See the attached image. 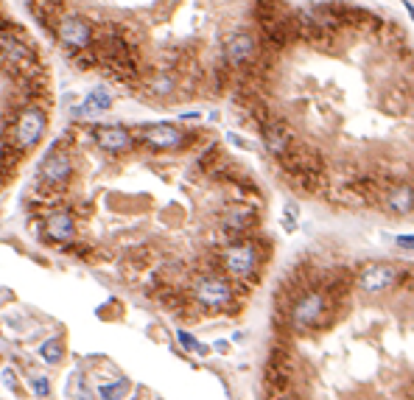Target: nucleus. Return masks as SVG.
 I'll list each match as a JSON object with an SVG mask.
<instances>
[{
    "label": "nucleus",
    "mask_w": 414,
    "mask_h": 400,
    "mask_svg": "<svg viewBox=\"0 0 414 400\" xmlns=\"http://www.w3.org/2000/svg\"><path fill=\"white\" fill-rule=\"evenodd\" d=\"M261 137H263V146H266V151L275 157V160H280L283 154H289L294 146H297V137H294V132H291V126L283 121V118H275V115H269L261 126Z\"/></svg>",
    "instance_id": "1a4fd4ad"
},
{
    "label": "nucleus",
    "mask_w": 414,
    "mask_h": 400,
    "mask_svg": "<svg viewBox=\"0 0 414 400\" xmlns=\"http://www.w3.org/2000/svg\"><path fill=\"white\" fill-rule=\"evenodd\" d=\"M291 367H294L291 355H289L283 347H275L272 355H269V361H266V369H263V380H266V386H269L275 394H280V392L289 386V380H291Z\"/></svg>",
    "instance_id": "9b49d317"
},
{
    "label": "nucleus",
    "mask_w": 414,
    "mask_h": 400,
    "mask_svg": "<svg viewBox=\"0 0 414 400\" xmlns=\"http://www.w3.org/2000/svg\"><path fill=\"white\" fill-rule=\"evenodd\" d=\"M0 70L9 73L15 82L43 76L40 51L17 26H9L0 31Z\"/></svg>",
    "instance_id": "f257e3e1"
},
{
    "label": "nucleus",
    "mask_w": 414,
    "mask_h": 400,
    "mask_svg": "<svg viewBox=\"0 0 414 400\" xmlns=\"http://www.w3.org/2000/svg\"><path fill=\"white\" fill-rule=\"evenodd\" d=\"M146 90H148L151 98H171V95L179 90V73H176V70H162V68H157V70L148 76Z\"/></svg>",
    "instance_id": "dca6fc26"
},
{
    "label": "nucleus",
    "mask_w": 414,
    "mask_h": 400,
    "mask_svg": "<svg viewBox=\"0 0 414 400\" xmlns=\"http://www.w3.org/2000/svg\"><path fill=\"white\" fill-rule=\"evenodd\" d=\"M176 336H179V344H182L185 350H190V353H207V347H201V344H199V341H196L187 330H179Z\"/></svg>",
    "instance_id": "4be33fe9"
},
{
    "label": "nucleus",
    "mask_w": 414,
    "mask_h": 400,
    "mask_svg": "<svg viewBox=\"0 0 414 400\" xmlns=\"http://www.w3.org/2000/svg\"><path fill=\"white\" fill-rule=\"evenodd\" d=\"M199 132H185L174 123H148L137 132V140L146 143L154 151H171V148H182L187 146Z\"/></svg>",
    "instance_id": "423d86ee"
},
{
    "label": "nucleus",
    "mask_w": 414,
    "mask_h": 400,
    "mask_svg": "<svg viewBox=\"0 0 414 400\" xmlns=\"http://www.w3.org/2000/svg\"><path fill=\"white\" fill-rule=\"evenodd\" d=\"M383 199V208L389 210V213H394V216H406V213H411V185L406 182H394V185H389V190L381 196Z\"/></svg>",
    "instance_id": "2eb2a0df"
},
{
    "label": "nucleus",
    "mask_w": 414,
    "mask_h": 400,
    "mask_svg": "<svg viewBox=\"0 0 414 400\" xmlns=\"http://www.w3.org/2000/svg\"><path fill=\"white\" fill-rule=\"evenodd\" d=\"M93 140L98 148H104L109 154H123L135 146V132H129L126 126H95Z\"/></svg>",
    "instance_id": "f8f14e48"
},
{
    "label": "nucleus",
    "mask_w": 414,
    "mask_h": 400,
    "mask_svg": "<svg viewBox=\"0 0 414 400\" xmlns=\"http://www.w3.org/2000/svg\"><path fill=\"white\" fill-rule=\"evenodd\" d=\"M190 297L193 302L207 311V314H219V311H230L236 305L238 291L233 289V283L216 272H204L190 283Z\"/></svg>",
    "instance_id": "f03ea898"
},
{
    "label": "nucleus",
    "mask_w": 414,
    "mask_h": 400,
    "mask_svg": "<svg viewBox=\"0 0 414 400\" xmlns=\"http://www.w3.org/2000/svg\"><path fill=\"white\" fill-rule=\"evenodd\" d=\"M45 238L51 244H70L76 238V219L68 210H56L45 219Z\"/></svg>",
    "instance_id": "ddd939ff"
},
{
    "label": "nucleus",
    "mask_w": 414,
    "mask_h": 400,
    "mask_svg": "<svg viewBox=\"0 0 414 400\" xmlns=\"http://www.w3.org/2000/svg\"><path fill=\"white\" fill-rule=\"evenodd\" d=\"M411 244H414L411 236H400V238H397V247H403V249H411Z\"/></svg>",
    "instance_id": "393cba45"
},
{
    "label": "nucleus",
    "mask_w": 414,
    "mask_h": 400,
    "mask_svg": "<svg viewBox=\"0 0 414 400\" xmlns=\"http://www.w3.org/2000/svg\"><path fill=\"white\" fill-rule=\"evenodd\" d=\"M258 51H261L258 37L250 34V31H238V34L227 37V43H224V65L233 73H238V70H244V68H250L255 62Z\"/></svg>",
    "instance_id": "6e6552de"
},
{
    "label": "nucleus",
    "mask_w": 414,
    "mask_h": 400,
    "mask_svg": "<svg viewBox=\"0 0 414 400\" xmlns=\"http://www.w3.org/2000/svg\"><path fill=\"white\" fill-rule=\"evenodd\" d=\"M258 222L255 210L250 205H238V208H230L224 216H222V230H227L230 236H244L247 230H252Z\"/></svg>",
    "instance_id": "4468645a"
},
{
    "label": "nucleus",
    "mask_w": 414,
    "mask_h": 400,
    "mask_svg": "<svg viewBox=\"0 0 414 400\" xmlns=\"http://www.w3.org/2000/svg\"><path fill=\"white\" fill-rule=\"evenodd\" d=\"M70 62L79 68V70H95L98 68V54H95V45L84 48V51H76V54H68Z\"/></svg>",
    "instance_id": "f3484780"
},
{
    "label": "nucleus",
    "mask_w": 414,
    "mask_h": 400,
    "mask_svg": "<svg viewBox=\"0 0 414 400\" xmlns=\"http://www.w3.org/2000/svg\"><path fill=\"white\" fill-rule=\"evenodd\" d=\"M93 37H95L93 23H90L84 15L68 12V15H62V17L56 20V26H54V40L62 45L65 54H76V51L90 48V45H93Z\"/></svg>",
    "instance_id": "39448f33"
},
{
    "label": "nucleus",
    "mask_w": 414,
    "mask_h": 400,
    "mask_svg": "<svg viewBox=\"0 0 414 400\" xmlns=\"http://www.w3.org/2000/svg\"><path fill=\"white\" fill-rule=\"evenodd\" d=\"M73 176V160L68 151H62V143H54L40 162V182L45 187H65Z\"/></svg>",
    "instance_id": "0eeeda50"
},
{
    "label": "nucleus",
    "mask_w": 414,
    "mask_h": 400,
    "mask_svg": "<svg viewBox=\"0 0 414 400\" xmlns=\"http://www.w3.org/2000/svg\"><path fill=\"white\" fill-rule=\"evenodd\" d=\"M297 213H300L297 205H286V210H283V230L286 233H294L297 230Z\"/></svg>",
    "instance_id": "412c9836"
},
{
    "label": "nucleus",
    "mask_w": 414,
    "mask_h": 400,
    "mask_svg": "<svg viewBox=\"0 0 414 400\" xmlns=\"http://www.w3.org/2000/svg\"><path fill=\"white\" fill-rule=\"evenodd\" d=\"M219 263L236 280H255L261 269V247L252 238H236L219 252Z\"/></svg>",
    "instance_id": "7ed1b4c3"
},
{
    "label": "nucleus",
    "mask_w": 414,
    "mask_h": 400,
    "mask_svg": "<svg viewBox=\"0 0 414 400\" xmlns=\"http://www.w3.org/2000/svg\"><path fill=\"white\" fill-rule=\"evenodd\" d=\"M98 394H101L104 400H123V397L129 394V383H126V380L104 383V386H98Z\"/></svg>",
    "instance_id": "aec40b11"
},
{
    "label": "nucleus",
    "mask_w": 414,
    "mask_h": 400,
    "mask_svg": "<svg viewBox=\"0 0 414 400\" xmlns=\"http://www.w3.org/2000/svg\"><path fill=\"white\" fill-rule=\"evenodd\" d=\"M34 392H37L40 397H45V394L51 392V383H48V378H34Z\"/></svg>",
    "instance_id": "b1692460"
},
{
    "label": "nucleus",
    "mask_w": 414,
    "mask_h": 400,
    "mask_svg": "<svg viewBox=\"0 0 414 400\" xmlns=\"http://www.w3.org/2000/svg\"><path fill=\"white\" fill-rule=\"evenodd\" d=\"M230 143H236L238 148H250V143H247V140H241L238 134H230Z\"/></svg>",
    "instance_id": "bb28decb"
},
{
    "label": "nucleus",
    "mask_w": 414,
    "mask_h": 400,
    "mask_svg": "<svg viewBox=\"0 0 414 400\" xmlns=\"http://www.w3.org/2000/svg\"><path fill=\"white\" fill-rule=\"evenodd\" d=\"M45 129H48V112L40 104H26V107H20V112L15 118L12 137H6V140L23 154V151H31L43 140Z\"/></svg>",
    "instance_id": "20e7f679"
},
{
    "label": "nucleus",
    "mask_w": 414,
    "mask_h": 400,
    "mask_svg": "<svg viewBox=\"0 0 414 400\" xmlns=\"http://www.w3.org/2000/svg\"><path fill=\"white\" fill-rule=\"evenodd\" d=\"M70 112H73V118H95V115H101V112H98V109H95V107L87 101V98H84L82 104H76Z\"/></svg>",
    "instance_id": "5701e85b"
},
{
    "label": "nucleus",
    "mask_w": 414,
    "mask_h": 400,
    "mask_svg": "<svg viewBox=\"0 0 414 400\" xmlns=\"http://www.w3.org/2000/svg\"><path fill=\"white\" fill-rule=\"evenodd\" d=\"M3 380H6V386H9V389H15V386H17V383H15V372H12V369H6V372H3Z\"/></svg>",
    "instance_id": "a878e982"
},
{
    "label": "nucleus",
    "mask_w": 414,
    "mask_h": 400,
    "mask_svg": "<svg viewBox=\"0 0 414 400\" xmlns=\"http://www.w3.org/2000/svg\"><path fill=\"white\" fill-rule=\"evenodd\" d=\"M397 275H400V269L394 263H364L355 283L367 294H381V291H389L397 283Z\"/></svg>",
    "instance_id": "9d476101"
},
{
    "label": "nucleus",
    "mask_w": 414,
    "mask_h": 400,
    "mask_svg": "<svg viewBox=\"0 0 414 400\" xmlns=\"http://www.w3.org/2000/svg\"><path fill=\"white\" fill-rule=\"evenodd\" d=\"M87 101L98 109V112H107L109 107H112V90H107V87H95V90H90V95H87Z\"/></svg>",
    "instance_id": "6ab92c4d"
},
{
    "label": "nucleus",
    "mask_w": 414,
    "mask_h": 400,
    "mask_svg": "<svg viewBox=\"0 0 414 400\" xmlns=\"http://www.w3.org/2000/svg\"><path fill=\"white\" fill-rule=\"evenodd\" d=\"M62 353H65V347H62V339H59V336L48 339V341L40 347V355H43L48 364H59V361H62Z\"/></svg>",
    "instance_id": "a211bd4d"
}]
</instances>
